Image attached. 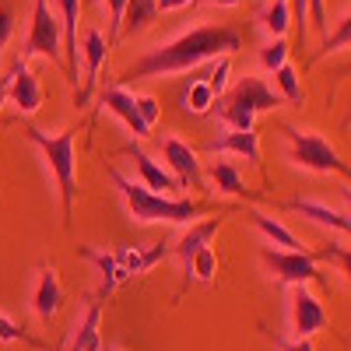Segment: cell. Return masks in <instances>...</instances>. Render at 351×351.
<instances>
[{
	"label": "cell",
	"instance_id": "cell-8",
	"mask_svg": "<svg viewBox=\"0 0 351 351\" xmlns=\"http://www.w3.org/2000/svg\"><path fill=\"white\" fill-rule=\"evenodd\" d=\"M263 263H267V271L288 285V288H295V285H309V281H324V274H319L316 267V256L306 250V253H288V250H271V246H263Z\"/></svg>",
	"mask_w": 351,
	"mask_h": 351
},
{
	"label": "cell",
	"instance_id": "cell-2",
	"mask_svg": "<svg viewBox=\"0 0 351 351\" xmlns=\"http://www.w3.org/2000/svg\"><path fill=\"white\" fill-rule=\"evenodd\" d=\"M112 176V186L120 190L123 204H127V215L137 221V225H193L200 215H208V204L204 200H180V197H162V193H152L148 186H141L120 169H109Z\"/></svg>",
	"mask_w": 351,
	"mask_h": 351
},
{
	"label": "cell",
	"instance_id": "cell-22",
	"mask_svg": "<svg viewBox=\"0 0 351 351\" xmlns=\"http://www.w3.org/2000/svg\"><path fill=\"white\" fill-rule=\"evenodd\" d=\"M215 92H211V84L204 81V77H190L183 84V92H180V109L186 116H208L215 109Z\"/></svg>",
	"mask_w": 351,
	"mask_h": 351
},
{
	"label": "cell",
	"instance_id": "cell-30",
	"mask_svg": "<svg viewBox=\"0 0 351 351\" xmlns=\"http://www.w3.org/2000/svg\"><path fill=\"white\" fill-rule=\"evenodd\" d=\"M344 46H351V11L337 21V28H334V36H327L324 39V46H319V53L316 56H327V53H337V49H344Z\"/></svg>",
	"mask_w": 351,
	"mask_h": 351
},
{
	"label": "cell",
	"instance_id": "cell-16",
	"mask_svg": "<svg viewBox=\"0 0 351 351\" xmlns=\"http://www.w3.org/2000/svg\"><path fill=\"white\" fill-rule=\"evenodd\" d=\"M211 155H239L250 165H260V134L256 130H221L211 144Z\"/></svg>",
	"mask_w": 351,
	"mask_h": 351
},
{
	"label": "cell",
	"instance_id": "cell-12",
	"mask_svg": "<svg viewBox=\"0 0 351 351\" xmlns=\"http://www.w3.org/2000/svg\"><path fill=\"white\" fill-rule=\"evenodd\" d=\"M127 155L134 158V169H137V176H141V186H148L152 193H162V197H172L176 190H183L180 186V180L162 165V162H155L148 152H141L137 144H127Z\"/></svg>",
	"mask_w": 351,
	"mask_h": 351
},
{
	"label": "cell",
	"instance_id": "cell-14",
	"mask_svg": "<svg viewBox=\"0 0 351 351\" xmlns=\"http://www.w3.org/2000/svg\"><path fill=\"white\" fill-rule=\"evenodd\" d=\"M60 306H64V285H60V274H56V267H39V274H36V288H32V313H36V319L49 324V319L60 313Z\"/></svg>",
	"mask_w": 351,
	"mask_h": 351
},
{
	"label": "cell",
	"instance_id": "cell-20",
	"mask_svg": "<svg viewBox=\"0 0 351 351\" xmlns=\"http://www.w3.org/2000/svg\"><path fill=\"white\" fill-rule=\"evenodd\" d=\"M81 256L84 260H92L95 267H99V274H102V285H99V291H95V302H102L106 295H112L116 288H120L123 281H130V274L120 267V260H116V253H102V250H92V246H81Z\"/></svg>",
	"mask_w": 351,
	"mask_h": 351
},
{
	"label": "cell",
	"instance_id": "cell-39",
	"mask_svg": "<svg viewBox=\"0 0 351 351\" xmlns=\"http://www.w3.org/2000/svg\"><path fill=\"white\" fill-rule=\"evenodd\" d=\"M186 4H193V0H155L158 14H165V11H180V8H186Z\"/></svg>",
	"mask_w": 351,
	"mask_h": 351
},
{
	"label": "cell",
	"instance_id": "cell-13",
	"mask_svg": "<svg viewBox=\"0 0 351 351\" xmlns=\"http://www.w3.org/2000/svg\"><path fill=\"white\" fill-rule=\"evenodd\" d=\"M281 208H288V211H295V215L309 218L313 225L327 228V232H337V236H348V239H351V215H341L337 208H330V204H319V200L295 197V200H285Z\"/></svg>",
	"mask_w": 351,
	"mask_h": 351
},
{
	"label": "cell",
	"instance_id": "cell-32",
	"mask_svg": "<svg viewBox=\"0 0 351 351\" xmlns=\"http://www.w3.org/2000/svg\"><path fill=\"white\" fill-rule=\"evenodd\" d=\"M14 341H25V344H32V348H43L36 337H28L8 313H0V344H14Z\"/></svg>",
	"mask_w": 351,
	"mask_h": 351
},
{
	"label": "cell",
	"instance_id": "cell-34",
	"mask_svg": "<svg viewBox=\"0 0 351 351\" xmlns=\"http://www.w3.org/2000/svg\"><path fill=\"white\" fill-rule=\"evenodd\" d=\"M11 36H14V8L11 0H0V56H4Z\"/></svg>",
	"mask_w": 351,
	"mask_h": 351
},
{
	"label": "cell",
	"instance_id": "cell-24",
	"mask_svg": "<svg viewBox=\"0 0 351 351\" xmlns=\"http://www.w3.org/2000/svg\"><path fill=\"white\" fill-rule=\"evenodd\" d=\"M211 183H215V190L225 193V197H250L246 180L239 176V169L232 165V162H215V165H211Z\"/></svg>",
	"mask_w": 351,
	"mask_h": 351
},
{
	"label": "cell",
	"instance_id": "cell-15",
	"mask_svg": "<svg viewBox=\"0 0 351 351\" xmlns=\"http://www.w3.org/2000/svg\"><path fill=\"white\" fill-rule=\"evenodd\" d=\"M60 4V36H64V67H67V77L71 84L77 88V21H81V0H56Z\"/></svg>",
	"mask_w": 351,
	"mask_h": 351
},
{
	"label": "cell",
	"instance_id": "cell-42",
	"mask_svg": "<svg viewBox=\"0 0 351 351\" xmlns=\"http://www.w3.org/2000/svg\"><path fill=\"white\" fill-rule=\"evenodd\" d=\"M341 193H344V204H348V211H351V186H344Z\"/></svg>",
	"mask_w": 351,
	"mask_h": 351
},
{
	"label": "cell",
	"instance_id": "cell-26",
	"mask_svg": "<svg viewBox=\"0 0 351 351\" xmlns=\"http://www.w3.org/2000/svg\"><path fill=\"white\" fill-rule=\"evenodd\" d=\"M155 18H158L155 0H127V14H123L120 36H134V32H141V28H148Z\"/></svg>",
	"mask_w": 351,
	"mask_h": 351
},
{
	"label": "cell",
	"instance_id": "cell-9",
	"mask_svg": "<svg viewBox=\"0 0 351 351\" xmlns=\"http://www.w3.org/2000/svg\"><path fill=\"white\" fill-rule=\"evenodd\" d=\"M106 53H109V39L99 32V28H88V32L81 36V46H77V56H81V88L74 92V106H84L88 99H92L95 84H99V71L106 64Z\"/></svg>",
	"mask_w": 351,
	"mask_h": 351
},
{
	"label": "cell",
	"instance_id": "cell-17",
	"mask_svg": "<svg viewBox=\"0 0 351 351\" xmlns=\"http://www.w3.org/2000/svg\"><path fill=\"white\" fill-rule=\"evenodd\" d=\"M102 109H109L116 120H123V127H127L134 137H148V134H152V127L141 120L137 102H134V95L127 92V88H106V92H102Z\"/></svg>",
	"mask_w": 351,
	"mask_h": 351
},
{
	"label": "cell",
	"instance_id": "cell-4",
	"mask_svg": "<svg viewBox=\"0 0 351 351\" xmlns=\"http://www.w3.org/2000/svg\"><path fill=\"white\" fill-rule=\"evenodd\" d=\"M28 141L43 152L49 172L56 176V186H60V200H64V218L71 221L74 215V193H77V162H74V134L77 130H60V134H46L39 127L25 130Z\"/></svg>",
	"mask_w": 351,
	"mask_h": 351
},
{
	"label": "cell",
	"instance_id": "cell-7",
	"mask_svg": "<svg viewBox=\"0 0 351 351\" xmlns=\"http://www.w3.org/2000/svg\"><path fill=\"white\" fill-rule=\"evenodd\" d=\"M327 324H330V316H327L324 302L306 285H295L288 291V327H291L295 341H313V334L327 330Z\"/></svg>",
	"mask_w": 351,
	"mask_h": 351
},
{
	"label": "cell",
	"instance_id": "cell-27",
	"mask_svg": "<svg viewBox=\"0 0 351 351\" xmlns=\"http://www.w3.org/2000/svg\"><path fill=\"white\" fill-rule=\"evenodd\" d=\"M274 92H278V99L281 102H291V106H299V102H306V92H302V81H299V71L291 67V64H285V67H278L274 71Z\"/></svg>",
	"mask_w": 351,
	"mask_h": 351
},
{
	"label": "cell",
	"instance_id": "cell-11",
	"mask_svg": "<svg viewBox=\"0 0 351 351\" xmlns=\"http://www.w3.org/2000/svg\"><path fill=\"white\" fill-rule=\"evenodd\" d=\"M162 162L180 180V186H200V158L180 137H162Z\"/></svg>",
	"mask_w": 351,
	"mask_h": 351
},
{
	"label": "cell",
	"instance_id": "cell-21",
	"mask_svg": "<svg viewBox=\"0 0 351 351\" xmlns=\"http://www.w3.org/2000/svg\"><path fill=\"white\" fill-rule=\"evenodd\" d=\"M246 218L256 225V232L263 239H267L271 246H278V250H288V253H306V246H302V239L291 232L281 218H271V215H263V211H246Z\"/></svg>",
	"mask_w": 351,
	"mask_h": 351
},
{
	"label": "cell",
	"instance_id": "cell-37",
	"mask_svg": "<svg viewBox=\"0 0 351 351\" xmlns=\"http://www.w3.org/2000/svg\"><path fill=\"white\" fill-rule=\"evenodd\" d=\"M309 18H313V28L319 36H330V25H327V0H309Z\"/></svg>",
	"mask_w": 351,
	"mask_h": 351
},
{
	"label": "cell",
	"instance_id": "cell-40",
	"mask_svg": "<svg viewBox=\"0 0 351 351\" xmlns=\"http://www.w3.org/2000/svg\"><path fill=\"white\" fill-rule=\"evenodd\" d=\"M204 4H215V8H239L243 0H204Z\"/></svg>",
	"mask_w": 351,
	"mask_h": 351
},
{
	"label": "cell",
	"instance_id": "cell-5",
	"mask_svg": "<svg viewBox=\"0 0 351 351\" xmlns=\"http://www.w3.org/2000/svg\"><path fill=\"white\" fill-rule=\"evenodd\" d=\"M285 141H288V158L295 162L306 172H319V176H344L351 180V165L337 155V148L324 137V134H313V130H295V127H281Z\"/></svg>",
	"mask_w": 351,
	"mask_h": 351
},
{
	"label": "cell",
	"instance_id": "cell-36",
	"mask_svg": "<svg viewBox=\"0 0 351 351\" xmlns=\"http://www.w3.org/2000/svg\"><path fill=\"white\" fill-rule=\"evenodd\" d=\"M169 253H172V246H165V243H155V246H148V250H141V274L152 271L155 263H162Z\"/></svg>",
	"mask_w": 351,
	"mask_h": 351
},
{
	"label": "cell",
	"instance_id": "cell-25",
	"mask_svg": "<svg viewBox=\"0 0 351 351\" xmlns=\"http://www.w3.org/2000/svg\"><path fill=\"white\" fill-rule=\"evenodd\" d=\"M183 274H186V281H183V285H190V281L211 285V281H215V274H218V253H215V246H204L200 253H193V260L183 267Z\"/></svg>",
	"mask_w": 351,
	"mask_h": 351
},
{
	"label": "cell",
	"instance_id": "cell-18",
	"mask_svg": "<svg viewBox=\"0 0 351 351\" xmlns=\"http://www.w3.org/2000/svg\"><path fill=\"white\" fill-rule=\"evenodd\" d=\"M228 218V211L225 215H218V218H208V221H193L183 236H180V243L172 246V253L183 260V267L193 260V253H200L204 246H211V239L218 236V228H221V221Z\"/></svg>",
	"mask_w": 351,
	"mask_h": 351
},
{
	"label": "cell",
	"instance_id": "cell-6",
	"mask_svg": "<svg viewBox=\"0 0 351 351\" xmlns=\"http://www.w3.org/2000/svg\"><path fill=\"white\" fill-rule=\"evenodd\" d=\"M60 18L49 11V0H36L32 8V25H28V36L21 43V53L18 56H49L53 64H60L64 56V46H60Z\"/></svg>",
	"mask_w": 351,
	"mask_h": 351
},
{
	"label": "cell",
	"instance_id": "cell-10",
	"mask_svg": "<svg viewBox=\"0 0 351 351\" xmlns=\"http://www.w3.org/2000/svg\"><path fill=\"white\" fill-rule=\"evenodd\" d=\"M8 102H11L18 112H25V116L39 112L43 102H46L43 84H39V77L32 74V67H28L25 56H18V60L11 64V71H8Z\"/></svg>",
	"mask_w": 351,
	"mask_h": 351
},
{
	"label": "cell",
	"instance_id": "cell-33",
	"mask_svg": "<svg viewBox=\"0 0 351 351\" xmlns=\"http://www.w3.org/2000/svg\"><path fill=\"white\" fill-rule=\"evenodd\" d=\"M102 8L109 11V46L120 39V28H123V14H127V0H102Z\"/></svg>",
	"mask_w": 351,
	"mask_h": 351
},
{
	"label": "cell",
	"instance_id": "cell-38",
	"mask_svg": "<svg viewBox=\"0 0 351 351\" xmlns=\"http://www.w3.org/2000/svg\"><path fill=\"white\" fill-rule=\"evenodd\" d=\"M278 351H316V348H313V341H295L291 337V341H278Z\"/></svg>",
	"mask_w": 351,
	"mask_h": 351
},
{
	"label": "cell",
	"instance_id": "cell-1",
	"mask_svg": "<svg viewBox=\"0 0 351 351\" xmlns=\"http://www.w3.org/2000/svg\"><path fill=\"white\" fill-rule=\"evenodd\" d=\"M239 46H243V36L236 25H193L172 43L141 53L120 77L141 81V77H165V74L193 71L208 60H218V56H232Z\"/></svg>",
	"mask_w": 351,
	"mask_h": 351
},
{
	"label": "cell",
	"instance_id": "cell-31",
	"mask_svg": "<svg viewBox=\"0 0 351 351\" xmlns=\"http://www.w3.org/2000/svg\"><path fill=\"white\" fill-rule=\"evenodd\" d=\"M228 74H232V60H228V56H218V60H215V67H211V74L204 77V81L211 84L215 99H221V95L228 92Z\"/></svg>",
	"mask_w": 351,
	"mask_h": 351
},
{
	"label": "cell",
	"instance_id": "cell-23",
	"mask_svg": "<svg viewBox=\"0 0 351 351\" xmlns=\"http://www.w3.org/2000/svg\"><path fill=\"white\" fill-rule=\"evenodd\" d=\"M260 28L267 32V39H285L291 28V8L288 0H267L260 8Z\"/></svg>",
	"mask_w": 351,
	"mask_h": 351
},
{
	"label": "cell",
	"instance_id": "cell-3",
	"mask_svg": "<svg viewBox=\"0 0 351 351\" xmlns=\"http://www.w3.org/2000/svg\"><path fill=\"white\" fill-rule=\"evenodd\" d=\"M285 106L278 99V92L263 81V77H239L236 84H228V92L218 99L215 112H218V120L225 123V130H253V120L260 112H271Z\"/></svg>",
	"mask_w": 351,
	"mask_h": 351
},
{
	"label": "cell",
	"instance_id": "cell-41",
	"mask_svg": "<svg viewBox=\"0 0 351 351\" xmlns=\"http://www.w3.org/2000/svg\"><path fill=\"white\" fill-rule=\"evenodd\" d=\"M4 102H8V74L0 77V109H4Z\"/></svg>",
	"mask_w": 351,
	"mask_h": 351
},
{
	"label": "cell",
	"instance_id": "cell-29",
	"mask_svg": "<svg viewBox=\"0 0 351 351\" xmlns=\"http://www.w3.org/2000/svg\"><path fill=\"white\" fill-rule=\"evenodd\" d=\"M288 53H291V49H288V43H285V39H271L267 46L260 49V67L274 74L278 67H285V64H288Z\"/></svg>",
	"mask_w": 351,
	"mask_h": 351
},
{
	"label": "cell",
	"instance_id": "cell-35",
	"mask_svg": "<svg viewBox=\"0 0 351 351\" xmlns=\"http://www.w3.org/2000/svg\"><path fill=\"white\" fill-rule=\"evenodd\" d=\"M134 102H137L141 120L148 123V127H155V123H158V116H162V106H158V99H155V95H134Z\"/></svg>",
	"mask_w": 351,
	"mask_h": 351
},
{
	"label": "cell",
	"instance_id": "cell-19",
	"mask_svg": "<svg viewBox=\"0 0 351 351\" xmlns=\"http://www.w3.org/2000/svg\"><path fill=\"white\" fill-rule=\"evenodd\" d=\"M102 348V302H88L81 324H74V334L64 351H99Z\"/></svg>",
	"mask_w": 351,
	"mask_h": 351
},
{
	"label": "cell",
	"instance_id": "cell-43",
	"mask_svg": "<svg viewBox=\"0 0 351 351\" xmlns=\"http://www.w3.org/2000/svg\"><path fill=\"white\" fill-rule=\"evenodd\" d=\"M99 351H120V348H99Z\"/></svg>",
	"mask_w": 351,
	"mask_h": 351
},
{
	"label": "cell",
	"instance_id": "cell-28",
	"mask_svg": "<svg viewBox=\"0 0 351 351\" xmlns=\"http://www.w3.org/2000/svg\"><path fill=\"white\" fill-rule=\"evenodd\" d=\"M313 256H316V263H319V260H327V263H334V267H341V274L351 281V246L330 243V246H324V250H316Z\"/></svg>",
	"mask_w": 351,
	"mask_h": 351
}]
</instances>
